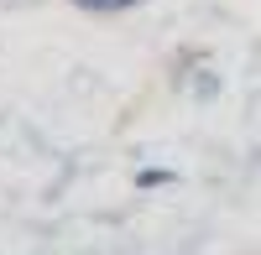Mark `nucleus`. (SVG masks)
<instances>
[{
	"label": "nucleus",
	"instance_id": "nucleus-1",
	"mask_svg": "<svg viewBox=\"0 0 261 255\" xmlns=\"http://www.w3.org/2000/svg\"><path fill=\"white\" fill-rule=\"evenodd\" d=\"M79 11H94V16H120V11H136L141 0H73Z\"/></svg>",
	"mask_w": 261,
	"mask_h": 255
},
{
	"label": "nucleus",
	"instance_id": "nucleus-2",
	"mask_svg": "<svg viewBox=\"0 0 261 255\" xmlns=\"http://www.w3.org/2000/svg\"><path fill=\"white\" fill-rule=\"evenodd\" d=\"M172 177H178V172H167V167H146V172H136V182H141V187H167Z\"/></svg>",
	"mask_w": 261,
	"mask_h": 255
}]
</instances>
